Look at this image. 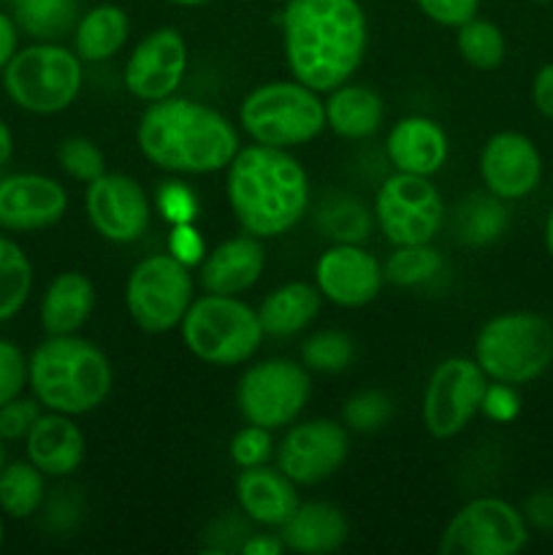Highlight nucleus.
<instances>
[{
  "label": "nucleus",
  "mask_w": 553,
  "mask_h": 555,
  "mask_svg": "<svg viewBox=\"0 0 553 555\" xmlns=\"http://www.w3.org/2000/svg\"><path fill=\"white\" fill-rule=\"evenodd\" d=\"M282 5V52L293 79L314 92L350 81L369 47L361 0H287Z\"/></svg>",
  "instance_id": "1"
},
{
  "label": "nucleus",
  "mask_w": 553,
  "mask_h": 555,
  "mask_svg": "<svg viewBox=\"0 0 553 555\" xmlns=\"http://www.w3.org/2000/svg\"><path fill=\"white\" fill-rule=\"evenodd\" d=\"M136 144L152 166L179 177L226 171L242 150L226 114L182 95L146 103L136 128Z\"/></svg>",
  "instance_id": "2"
},
{
  "label": "nucleus",
  "mask_w": 553,
  "mask_h": 555,
  "mask_svg": "<svg viewBox=\"0 0 553 555\" xmlns=\"http://www.w3.org/2000/svg\"><path fill=\"white\" fill-rule=\"evenodd\" d=\"M226 195L239 228L249 236L291 233L312 204V188L291 150L242 146L226 168Z\"/></svg>",
  "instance_id": "3"
},
{
  "label": "nucleus",
  "mask_w": 553,
  "mask_h": 555,
  "mask_svg": "<svg viewBox=\"0 0 553 555\" xmlns=\"http://www.w3.org/2000/svg\"><path fill=\"white\" fill-rule=\"evenodd\" d=\"M114 385L106 352L79 334L47 336L27 358V388L38 404L63 415H87L108 399Z\"/></svg>",
  "instance_id": "4"
},
{
  "label": "nucleus",
  "mask_w": 553,
  "mask_h": 555,
  "mask_svg": "<svg viewBox=\"0 0 553 555\" xmlns=\"http://www.w3.org/2000/svg\"><path fill=\"white\" fill-rule=\"evenodd\" d=\"M475 363L491 383H535L553 366V323L526 309L497 314L477 331Z\"/></svg>",
  "instance_id": "5"
},
{
  "label": "nucleus",
  "mask_w": 553,
  "mask_h": 555,
  "mask_svg": "<svg viewBox=\"0 0 553 555\" xmlns=\"http://www.w3.org/2000/svg\"><path fill=\"white\" fill-rule=\"evenodd\" d=\"M0 81L22 112L52 117L76 103L85 87V63L60 41H36L16 49Z\"/></svg>",
  "instance_id": "6"
},
{
  "label": "nucleus",
  "mask_w": 553,
  "mask_h": 555,
  "mask_svg": "<svg viewBox=\"0 0 553 555\" xmlns=\"http://www.w3.org/2000/svg\"><path fill=\"white\" fill-rule=\"evenodd\" d=\"M179 331H182V341L190 356L220 369L253 361L255 352L263 345L258 309L236 296L206 293V296L193 298L179 323Z\"/></svg>",
  "instance_id": "7"
},
{
  "label": "nucleus",
  "mask_w": 553,
  "mask_h": 555,
  "mask_svg": "<svg viewBox=\"0 0 553 555\" xmlns=\"http://www.w3.org/2000/svg\"><path fill=\"white\" fill-rule=\"evenodd\" d=\"M239 122L255 144L293 150L323 133L325 106L312 87L296 79H276L247 92L239 106Z\"/></svg>",
  "instance_id": "8"
},
{
  "label": "nucleus",
  "mask_w": 553,
  "mask_h": 555,
  "mask_svg": "<svg viewBox=\"0 0 553 555\" xmlns=\"http://www.w3.org/2000/svg\"><path fill=\"white\" fill-rule=\"evenodd\" d=\"M193 298V274L168 253L139 260L125 285L130 320L152 336L179 328Z\"/></svg>",
  "instance_id": "9"
},
{
  "label": "nucleus",
  "mask_w": 553,
  "mask_h": 555,
  "mask_svg": "<svg viewBox=\"0 0 553 555\" xmlns=\"http://www.w3.org/2000/svg\"><path fill=\"white\" fill-rule=\"evenodd\" d=\"M312 377L304 363L287 358H269L253 363L236 383V410L244 423L269 431L293 426L309 404Z\"/></svg>",
  "instance_id": "10"
},
{
  "label": "nucleus",
  "mask_w": 553,
  "mask_h": 555,
  "mask_svg": "<svg viewBox=\"0 0 553 555\" xmlns=\"http://www.w3.org/2000/svg\"><path fill=\"white\" fill-rule=\"evenodd\" d=\"M372 215L394 247L428 244L445 225V201L432 177L396 171L374 193Z\"/></svg>",
  "instance_id": "11"
},
{
  "label": "nucleus",
  "mask_w": 553,
  "mask_h": 555,
  "mask_svg": "<svg viewBox=\"0 0 553 555\" xmlns=\"http://www.w3.org/2000/svg\"><path fill=\"white\" fill-rule=\"evenodd\" d=\"M529 542V524L515 504L499 496L466 502L439 537L442 555H515Z\"/></svg>",
  "instance_id": "12"
},
{
  "label": "nucleus",
  "mask_w": 553,
  "mask_h": 555,
  "mask_svg": "<svg viewBox=\"0 0 553 555\" xmlns=\"http://www.w3.org/2000/svg\"><path fill=\"white\" fill-rule=\"evenodd\" d=\"M488 377L475 358H448L428 374L421 421L434 439H453L477 417Z\"/></svg>",
  "instance_id": "13"
},
{
  "label": "nucleus",
  "mask_w": 553,
  "mask_h": 555,
  "mask_svg": "<svg viewBox=\"0 0 553 555\" xmlns=\"http://www.w3.org/2000/svg\"><path fill=\"white\" fill-rule=\"evenodd\" d=\"M350 439L342 423L318 417L287 428L274 448L276 469L291 477L296 486H318L334 477L347 461Z\"/></svg>",
  "instance_id": "14"
},
{
  "label": "nucleus",
  "mask_w": 553,
  "mask_h": 555,
  "mask_svg": "<svg viewBox=\"0 0 553 555\" xmlns=\"http://www.w3.org/2000/svg\"><path fill=\"white\" fill-rule=\"evenodd\" d=\"M87 220L92 231L112 244H133L152 222V204L141 182L128 173H101L87 184Z\"/></svg>",
  "instance_id": "15"
},
{
  "label": "nucleus",
  "mask_w": 553,
  "mask_h": 555,
  "mask_svg": "<svg viewBox=\"0 0 553 555\" xmlns=\"http://www.w3.org/2000/svg\"><path fill=\"white\" fill-rule=\"evenodd\" d=\"M188 41L177 27H157L146 33L125 60V90L144 103L177 95L188 76Z\"/></svg>",
  "instance_id": "16"
},
{
  "label": "nucleus",
  "mask_w": 553,
  "mask_h": 555,
  "mask_svg": "<svg viewBox=\"0 0 553 555\" xmlns=\"http://www.w3.org/2000/svg\"><path fill=\"white\" fill-rule=\"evenodd\" d=\"M480 179L486 193L499 201L529 198L542 182V155L535 141L518 130H499L483 144Z\"/></svg>",
  "instance_id": "17"
},
{
  "label": "nucleus",
  "mask_w": 553,
  "mask_h": 555,
  "mask_svg": "<svg viewBox=\"0 0 553 555\" xmlns=\"http://www.w3.org/2000/svg\"><path fill=\"white\" fill-rule=\"evenodd\" d=\"M383 263L361 244H331L314 263V287L342 309H361L383 291Z\"/></svg>",
  "instance_id": "18"
},
{
  "label": "nucleus",
  "mask_w": 553,
  "mask_h": 555,
  "mask_svg": "<svg viewBox=\"0 0 553 555\" xmlns=\"http://www.w3.org/2000/svg\"><path fill=\"white\" fill-rule=\"evenodd\" d=\"M65 211H68V193L54 177L20 171L0 179V228L3 231H47L63 220Z\"/></svg>",
  "instance_id": "19"
},
{
  "label": "nucleus",
  "mask_w": 553,
  "mask_h": 555,
  "mask_svg": "<svg viewBox=\"0 0 553 555\" xmlns=\"http://www.w3.org/2000/svg\"><path fill=\"white\" fill-rule=\"evenodd\" d=\"M263 269V238L242 233V236L226 238V242H220L215 249L206 253V258L198 266V280L204 293L242 296L249 287H255Z\"/></svg>",
  "instance_id": "20"
},
{
  "label": "nucleus",
  "mask_w": 553,
  "mask_h": 555,
  "mask_svg": "<svg viewBox=\"0 0 553 555\" xmlns=\"http://www.w3.org/2000/svg\"><path fill=\"white\" fill-rule=\"evenodd\" d=\"M385 155L394 171L434 177L450 157V139L439 122L423 114L401 117L385 139Z\"/></svg>",
  "instance_id": "21"
},
{
  "label": "nucleus",
  "mask_w": 553,
  "mask_h": 555,
  "mask_svg": "<svg viewBox=\"0 0 553 555\" xmlns=\"http://www.w3.org/2000/svg\"><path fill=\"white\" fill-rule=\"evenodd\" d=\"M25 453L27 461L38 466L43 475L63 480L85 464V431L76 426L70 415L47 410L41 412V417L33 423L30 434L25 437Z\"/></svg>",
  "instance_id": "22"
},
{
  "label": "nucleus",
  "mask_w": 553,
  "mask_h": 555,
  "mask_svg": "<svg viewBox=\"0 0 553 555\" xmlns=\"http://www.w3.org/2000/svg\"><path fill=\"white\" fill-rule=\"evenodd\" d=\"M239 509L263 529H280L298 509V486L276 466H253L236 477Z\"/></svg>",
  "instance_id": "23"
},
{
  "label": "nucleus",
  "mask_w": 553,
  "mask_h": 555,
  "mask_svg": "<svg viewBox=\"0 0 553 555\" xmlns=\"http://www.w3.org/2000/svg\"><path fill=\"white\" fill-rule=\"evenodd\" d=\"M95 309V285L81 271H60L47 285L38 320L47 336L79 334Z\"/></svg>",
  "instance_id": "24"
},
{
  "label": "nucleus",
  "mask_w": 553,
  "mask_h": 555,
  "mask_svg": "<svg viewBox=\"0 0 553 555\" xmlns=\"http://www.w3.org/2000/svg\"><path fill=\"white\" fill-rule=\"evenodd\" d=\"M350 526L345 513L331 502L298 504L296 513L280 526V540L285 551L304 555L336 553L347 542Z\"/></svg>",
  "instance_id": "25"
},
{
  "label": "nucleus",
  "mask_w": 553,
  "mask_h": 555,
  "mask_svg": "<svg viewBox=\"0 0 553 555\" xmlns=\"http://www.w3.org/2000/svg\"><path fill=\"white\" fill-rule=\"evenodd\" d=\"M323 106L325 128L347 141L372 139L385 122V101L380 98V92L366 85H356V81L334 87Z\"/></svg>",
  "instance_id": "26"
},
{
  "label": "nucleus",
  "mask_w": 553,
  "mask_h": 555,
  "mask_svg": "<svg viewBox=\"0 0 553 555\" xmlns=\"http://www.w3.org/2000/svg\"><path fill=\"white\" fill-rule=\"evenodd\" d=\"M320 304H323V296L309 282L296 280L274 287L258 307L263 336L291 339V336L304 334L320 314Z\"/></svg>",
  "instance_id": "27"
},
{
  "label": "nucleus",
  "mask_w": 553,
  "mask_h": 555,
  "mask_svg": "<svg viewBox=\"0 0 553 555\" xmlns=\"http://www.w3.org/2000/svg\"><path fill=\"white\" fill-rule=\"evenodd\" d=\"M74 52L81 63H103L123 52L130 36V20L123 5L101 3L87 9L74 27Z\"/></svg>",
  "instance_id": "28"
},
{
  "label": "nucleus",
  "mask_w": 553,
  "mask_h": 555,
  "mask_svg": "<svg viewBox=\"0 0 553 555\" xmlns=\"http://www.w3.org/2000/svg\"><path fill=\"white\" fill-rule=\"evenodd\" d=\"M20 33L36 41H60L70 36L81 16L79 0H11Z\"/></svg>",
  "instance_id": "29"
},
{
  "label": "nucleus",
  "mask_w": 553,
  "mask_h": 555,
  "mask_svg": "<svg viewBox=\"0 0 553 555\" xmlns=\"http://www.w3.org/2000/svg\"><path fill=\"white\" fill-rule=\"evenodd\" d=\"M47 475L30 461H14L0 469V513L14 520H27L43 507Z\"/></svg>",
  "instance_id": "30"
},
{
  "label": "nucleus",
  "mask_w": 553,
  "mask_h": 555,
  "mask_svg": "<svg viewBox=\"0 0 553 555\" xmlns=\"http://www.w3.org/2000/svg\"><path fill=\"white\" fill-rule=\"evenodd\" d=\"M33 291V263L14 238L0 233V323L25 309Z\"/></svg>",
  "instance_id": "31"
},
{
  "label": "nucleus",
  "mask_w": 553,
  "mask_h": 555,
  "mask_svg": "<svg viewBox=\"0 0 553 555\" xmlns=\"http://www.w3.org/2000/svg\"><path fill=\"white\" fill-rule=\"evenodd\" d=\"M507 206L499 201L497 195H472L459 206V217H455V228H459V238L472 247H483L491 244L507 231Z\"/></svg>",
  "instance_id": "32"
},
{
  "label": "nucleus",
  "mask_w": 553,
  "mask_h": 555,
  "mask_svg": "<svg viewBox=\"0 0 553 555\" xmlns=\"http://www.w3.org/2000/svg\"><path fill=\"white\" fill-rule=\"evenodd\" d=\"M318 225L334 244H361L372 233L374 215L352 195H331L320 206Z\"/></svg>",
  "instance_id": "33"
},
{
  "label": "nucleus",
  "mask_w": 553,
  "mask_h": 555,
  "mask_svg": "<svg viewBox=\"0 0 553 555\" xmlns=\"http://www.w3.org/2000/svg\"><path fill=\"white\" fill-rule=\"evenodd\" d=\"M445 269V258L432 242L428 244H401L394 247L383 263L385 282L396 287H421L437 280Z\"/></svg>",
  "instance_id": "34"
},
{
  "label": "nucleus",
  "mask_w": 553,
  "mask_h": 555,
  "mask_svg": "<svg viewBox=\"0 0 553 555\" xmlns=\"http://www.w3.org/2000/svg\"><path fill=\"white\" fill-rule=\"evenodd\" d=\"M455 47L464 63L477 70H493L504 63L507 54V41H504L502 27L493 25L491 20L472 16L470 22L455 27Z\"/></svg>",
  "instance_id": "35"
},
{
  "label": "nucleus",
  "mask_w": 553,
  "mask_h": 555,
  "mask_svg": "<svg viewBox=\"0 0 553 555\" xmlns=\"http://www.w3.org/2000/svg\"><path fill=\"white\" fill-rule=\"evenodd\" d=\"M352 358H356V345L345 331H314L301 345V363L309 372L339 374L350 366Z\"/></svg>",
  "instance_id": "36"
},
{
  "label": "nucleus",
  "mask_w": 553,
  "mask_h": 555,
  "mask_svg": "<svg viewBox=\"0 0 553 555\" xmlns=\"http://www.w3.org/2000/svg\"><path fill=\"white\" fill-rule=\"evenodd\" d=\"M394 415V404L383 390L361 388L342 406V423L345 428L358 434H374L385 426Z\"/></svg>",
  "instance_id": "37"
},
{
  "label": "nucleus",
  "mask_w": 553,
  "mask_h": 555,
  "mask_svg": "<svg viewBox=\"0 0 553 555\" xmlns=\"http://www.w3.org/2000/svg\"><path fill=\"white\" fill-rule=\"evenodd\" d=\"M57 163L70 179L81 184L95 182L101 173H106V157L101 146L85 135H70L57 146Z\"/></svg>",
  "instance_id": "38"
},
{
  "label": "nucleus",
  "mask_w": 553,
  "mask_h": 555,
  "mask_svg": "<svg viewBox=\"0 0 553 555\" xmlns=\"http://www.w3.org/2000/svg\"><path fill=\"white\" fill-rule=\"evenodd\" d=\"M228 455H231V461L239 466V469L263 466L269 464V459L274 455V437H271L269 428L247 423V426H242L231 437Z\"/></svg>",
  "instance_id": "39"
},
{
  "label": "nucleus",
  "mask_w": 553,
  "mask_h": 555,
  "mask_svg": "<svg viewBox=\"0 0 553 555\" xmlns=\"http://www.w3.org/2000/svg\"><path fill=\"white\" fill-rule=\"evenodd\" d=\"M157 211L168 225H182V222H195L198 217V198L184 182H163L157 190Z\"/></svg>",
  "instance_id": "40"
},
{
  "label": "nucleus",
  "mask_w": 553,
  "mask_h": 555,
  "mask_svg": "<svg viewBox=\"0 0 553 555\" xmlns=\"http://www.w3.org/2000/svg\"><path fill=\"white\" fill-rule=\"evenodd\" d=\"M27 356L9 339H0V406L25 393Z\"/></svg>",
  "instance_id": "41"
},
{
  "label": "nucleus",
  "mask_w": 553,
  "mask_h": 555,
  "mask_svg": "<svg viewBox=\"0 0 553 555\" xmlns=\"http://www.w3.org/2000/svg\"><path fill=\"white\" fill-rule=\"evenodd\" d=\"M41 417V404L38 399H25V396H16L9 404L0 406V439L3 442H20L30 434L33 423Z\"/></svg>",
  "instance_id": "42"
},
{
  "label": "nucleus",
  "mask_w": 553,
  "mask_h": 555,
  "mask_svg": "<svg viewBox=\"0 0 553 555\" xmlns=\"http://www.w3.org/2000/svg\"><path fill=\"white\" fill-rule=\"evenodd\" d=\"M423 16L442 27H459L477 16L480 0H415Z\"/></svg>",
  "instance_id": "43"
},
{
  "label": "nucleus",
  "mask_w": 553,
  "mask_h": 555,
  "mask_svg": "<svg viewBox=\"0 0 553 555\" xmlns=\"http://www.w3.org/2000/svg\"><path fill=\"white\" fill-rule=\"evenodd\" d=\"M480 412L493 423L515 421L520 412V399H518V390H515V385L491 383V379H488V388H486V393H483Z\"/></svg>",
  "instance_id": "44"
},
{
  "label": "nucleus",
  "mask_w": 553,
  "mask_h": 555,
  "mask_svg": "<svg viewBox=\"0 0 553 555\" xmlns=\"http://www.w3.org/2000/svg\"><path fill=\"white\" fill-rule=\"evenodd\" d=\"M166 253L173 255L188 269H193V266H201V260L206 258V242L193 222H182V225H171Z\"/></svg>",
  "instance_id": "45"
},
{
  "label": "nucleus",
  "mask_w": 553,
  "mask_h": 555,
  "mask_svg": "<svg viewBox=\"0 0 553 555\" xmlns=\"http://www.w3.org/2000/svg\"><path fill=\"white\" fill-rule=\"evenodd\" d=\"M524 518L531 529L553 534V488H542V491L531 493L524 504Z\"/></svg>",
  "instance_id": "46"
},
{
  "label": "nucleus",
  "mask_w": 553,
  "mask_h": 555,
  "mask_svg": "<svg viewBox=\"0 0 553 555\" xmlns=\"http://www.w3.org/2000/svg\"><path fill=\"white\" fill-rule=\"evenodd\" d=\"M531 103L537 112L553 122V63H545L531 79Z\"/></svg>",
  "instance_id": "47"
},
{
  "label": "nucleus",
  "mask_w": 553,
  "mask_h": 555,
  "mask_svg": "<svg viewBox=\"0 0 553 555\" xmlns=\"http://www.w3.org/2000/svg\"><path fill=\"white\" fill-rule=\"evenodd\" d=\"M16 49H20V27H16L14 16L0 11V76L16 54Z\"/></svg>",
  "instance_id": "48"
},
{
  "label": "nucleus",
  "mask_w": 553,
  "mask_h": 555,
  "mask_svg": "<svg viewBox=\"0 0 553 555\" xmlns=\"http://www.w3.org/2000/svg\"><path fill=\"white\" fill-rule=\"evenodd\" d=\"M242 555H280L285 553L280 534H247V540L239 547Z\"/></svg>",
  "instance_id": "49"
},
{
  "label": "nucleus",
  "mask_w": 553,
  "mask_h": 555,
  "mask_svg": "<svg viewBox=\"0 0 553 555\" xmlns=\"http://www.w3.org/2000/svg\"><path fill=\"white\" fill-rule=\"evenodd\" d=\"M11 155H14V133H11L9 125L0 119V168L11 160Z\"/></svg>",
  "instance_id": "50"
},
{
  "label": "nucleus",
  "mask_w": 553,
  "mask_h": 555,
  "mask_svg": "<svg viewBox=\"0 0 553 555\" xmlns=\"http://www.w3.org/2000/svg\"><path fill=\"white\" fill-rule=\"evenodd\" d=\"M545 249H548V255H551V260H553V206H551V211H548V217H545Z\"/></svg>",
  "instance_id": "51"
},
{
  "label": "nucleus",
  "mask_w": 553,
  "mask_h": 555,
  "mask_svg": "<svg viewBox=\"0 0 553 555\" xmlns=\"http://www.w3.org/2000/svg\"><path fill=\"white\" fill-rule=\"evenodd\" d=\"M171 5H179V9H201V5L211 3V0H168Z\"/></svg>",
  "instance_id": "52"
},
{
  "label": "nucleus",
  "mask_w": 553,
  "mask_h": 555,
  "mask_svg": "<svg viewBox=\"0 0 553 555\" xmlns=\"http://www.w3.org/2000/svg\"><path fill=\"white\" fill-rule=\"evenodd\" d=\"M3 540H5V524H3V513H0V547H3Z\"/></svg>",
  "instance_id": "53"
},
{
  "label": "nucleus",
  "mask_w": 553,
  "mask_h": 555,
  "mask_svg": "<svg viewBox=\"0 0 553 555\" xmlns=\"http://www.w3.org/2000/svg\"><path fill=\"white\" fill-rule=\"evenodd\" d=\"M3 439H0V469H3V464H5V448H3Z\"/></svg>",
  "instance_id": "54"
},
{
  "label": "nucleus",
  "mask_w": 553,
  "mask_h": 555,
  "mask_svg": "<svg viewBox=\"0 0 553 555\" xmlns=\"http://www.w3.org/2000/svg\"><path fill=\"white\" fill-rule=\"evenodd\" d=\"M529 3H540L542 5V3H551V0H529Z\"/></svg>",
  "instance_id": "55"
},
{
  "label": "nucleus",
  "mask_w": 553,
  "mask_h": 555,
  "mask_svg": "<svg viewBox=\"0 0 553 555\" xmlns=\"http://www.w3.org/2000/svg\"><path fill=\"white\" fill-rule=\"evenodd\" d=\"M274 3H287V0H274Z\"/></svg>",
  "instance_id": "56"
}]
</instances>
